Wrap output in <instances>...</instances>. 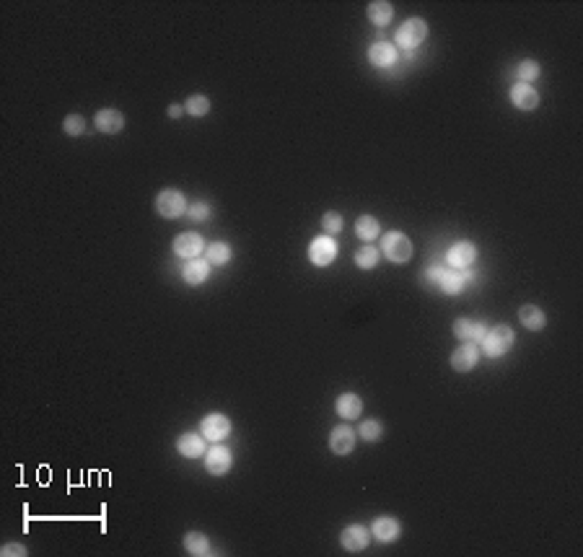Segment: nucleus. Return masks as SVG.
Here are the masks:
<instances>
[{
    "instance_id": "nucleus-1",
    "label": "nucleus",
    "mask_w": 583,
    "mask_h": 557,
    "mask_svg": "<svg viewBox=\"0 0 583 557\" xmlns=\"http://www.w3.org/2000/svg\"><path fill=\"white\" fill-rule=\"evenodd\" d=\"M480 343H482L485 355H490V358H500V355H506V352L514 348V329L506 324H498L485 332V337H482Z\"/></svg>"
},
{
    "instance_id": "nucleus-2",
    "label": "nucleus",
    "mask_w": 583,
    "mask_h": 557,
    "mask_svg": "<svg viewBox=\"0 0 583 557\" xmlns=\"http://www.w3.org/2000/svg\"><path fill=\"white\" fill-rule=\"evenodd\" d=\"M381 252H384V257L389 259V262L404 265V262H410V257H412V244L402 231H389L384 239H381Z\"/></svg>"
},
{
    "instance_id": "nucleus-3",
    "label": "nucleus",
    "mask_w": 583,
    "mask_h": 557,
    "mask_svg": "<svg viewBox=\"0 0 583 557\" xmlns=\"http://www.w3.org/2000/svg\"><path fill=\"white\" fill-rule=\"evenodd\" d=\"M428 36V24L423 18H407L399 29H397V44L402 50H415L418 44Z\"/></svg>"
},
{
    "instance_id": "nucleus-4",
    "label": "nucleus",
    "mask_w": 583,
    "mask_h": 557,
    "mask_svg": "<svg viewBox=\"0 0 583 557\" xmlns=\"http://www.w3.org/2000/svg\"><path fill=\"white\" fill-rule=\"evenodd\" d=\"M156 210L163 218H179L187 213V200L179 189H161L156 198Z\"/></svg>"
},
{
    "instance_id": "nucleus-5",
    "label": "nucleus",
    "mask_w": 583,
    "mask_h": 557,
    "mask_svg": "<svg viewBox=\"0 0 583 557\" xmlns=\"http://www.w3.org/2000/svg\"><path fill=\"white\" fill-rule=\"evenodd\" d=\"M200 433L205 436V441H224V438L231 436V420L226 415H221V412L205 415L203 422H200Z\"/></svg>"
},
{
    "instance_id": "nucleus-6",
    "label": "nucleus",
    "mask_w": 583,
    "mask_h": 557,
    "mask_svg": "<svg viewBox=\"0 0 583 557\" xmlns=\"http://www.w3.org/2000/svg\"><path fill=\"white\" fill-rule=\"evenodd\" d=\"M337 257V244L335 239H329V236H317V239L309 244V259L311 265L317 267H327L332 265Z\"/></svg>"
},
{
    "instance_id": "nucleus-7",
    "label": "nucleus",
    "mask_w": 583,
    "mask_h": 557,
    "mask_svg": "<svg viewBox=\"0 0 583 557\" xmlns=\"http://www.w3.org/2000/svg\"><path fill=\"white\" fill-rule=\"evenodd\" d=\"M369 542H371L369 529L360 526V523H350V526L340 534V544H343L345 552H363V549L369 547Z\"/></svg>"
},
{
    "instance_id": "nucleus-8",
    "label": "nucleus",
    "mask_w": 583,
    "mask_h": 557,
    "mask_svg": "<svg viewBox=\"0 0 583 557\" xmlns=\"http://www.w3.org/2000/svg\"><path fill=\"white\" fill-rule=\"evenodd\" d=\"M231 464H233V456L228 448H224V446H213V448L205 454V469H207V474H213V477H224L226 472L231 469Z\"/></svg>"
},
{
    "instance_id": "nucleus-9",
    "label": "nucleus",
    "mask_w": 583,
    "mask_h": 557,
    "mask_svg": "<svg viewBox=\"0 0 583 557\" xmlns=\"http://www.w3.org/2000/svg\"><path fill=\"white\" fill-rule=\"evenodd\" d=\"M474 259H477V249H474V244H469V241H459V244H454L446 254V262L454 267V270H469Z\"/></svg>"
},
{
    "instance_id": "nucleus-10",
    "label": "nucleus",
    "mask_w": 583,
    "mask_h": 557,
    "mask_svg": "<svg viewBox=\"0 0 583 557\" xmlns=\"http://www.w3.org/2000/svg\"><path fill=\"white\" fill-rule=\"evenodd\" d=\"M477 363H480V350H477L472 343L462 345V348H456V350L451 352V369H454L456 373H467V371H472Z\"/></svg>"
},
{
    "instance_id": "nucleus-11",
    "label": "nucleus",
    "mask_w": 583,
    "mask_h": 557,
    "mask_svg": "<svg viewBox=\"0 0 583 557\" xmlns=\"http://www.w3.org/2000/svg\"><path fill=\"white\" fill-rule=\"evenodd\" d=\"M205 436L203 433H181L177 438V451L187 459H198V456L205 454Z\"/></svg>"
},
{
    "instance_id": "nucleus-12",
    "label": "nucleus",
    "mask_w": 583,
    "mask_h": 557,
    "mask_svg": "<svg viewBox=\"0 0 583 557\" xmlns=\"http://www.w3.org/2000/svg\"><path fill=\"white\" fill-rule=\"evenodd\" d=\"M329 448H332V454H337V456L350 454L352 448H355V433H352V428H348V425H337V428L329 433Z\"/></svg>"
},
{
    "instance_id": "nucleus-13",
    "label": "nucleus",
    "mask_w": 583,
    "mask_h": 557,
    "mask_svg": "<svg viewBox=\"0 0 583 557\" xmlns=\"http://www.w3.org/2000/svg\"><path fill=\"white\" fill-rule=\"evenodd\" d=\"M174 252L184 259H195L200 252H203V236L195 231L179 233V236L174 239Z\"/></svg>"
},
{
    "instance_id": "nucleus-14",
    "label": "nucleus",
    "mask_w": 583,
    "mask_h": 557,
    "mask_svg": "<svg viewBox=\"0 0 583 557\" xmlns=\"http://www.w3.org/2000/svg\"><path fill=\"white\" fill-rule=\"evenodd\" d=\"M511 102H514L516 109L532 111L540 106V94H537L529 83H516V86L511 88Z\"/></svg>"
},
{
    "instance_id": "nucleus-15",
    "label": "nucleus",
    "mask_w": 583,
    "mask_h": 557,
    "mask_svg": "<svg viewBox=\"0 0 583 557\" xmlns=\"http://www.w3.org/2000/svg\"><path fill=\"white\" fill-rule=\"evenodd\" d=\"M94 125L99 132L114 135V132H120V130L125 128V117H122V111H117V109H99L94 117Z\"/></svg>"
},
{
    "instance_id": "nucleus-16",
    "label": "nucleus",
    "mask_w": 583,
    "mask_h": 557,
    "mask_svg": "<svg viewBox=\"0 0 583 557\" xmlns=\"http://www.w3.org/2000/svg\"><path fill=\"white\" fill-rule=\"evenodd\" d=\"M451 329H454V334L462 343H472V345L480 343L482 337H485V332H488L482 322H469V319H456Z\"/></svg>"
},
{
    "instance_id": "nucleus-17",
    "label": "nucleus",
    "mask_w": 583,
    "mask_h": 557,
    "mask_svg": "<svg viewBox=\"0 0 583 557\" xmlns=\"http://www.w3.org/2000/svg\"><path fill=\"white\" fill-rule=\"evenodd\" d=\"M371 532H373V537L378 542H395L402 534V526L392 516H378L376 521H373V526H371Z\"/></svg>"
},
{
    "instance_id": "nucleus-18",
    "label": "nucleus",
    "mask_w": 583,
    "mask_h": 557,
    "mask_svg": "<svg viewBox=\"0 0 583 557\" xmlns=\"http://www.w3.org/2000/svg\"><path fill=\"white\" fill-rule=\"evenodd\" d=\"M369 60H371V65H376V68H389V65H395L397 62V47L389 42L371 44Z\"/></svg>"
},
{
    "instance_id": "nucleus-19",
    "label": "nucleus",
    "mask_w": 583,
    "mask_h": 557,
    "mask_svg": "<svg viewBox=\"0 0 583 557\" xmlns=\"http://www.w3.org/2000/svg\"><path fill=\"white\" fill-rule=\"evenodd\" d=\"M335 410H337V415H340L343 420H355V418H360V412H363V402H360L358 394H352V392H345V394L337 397Z\"/></svg>"
},
{
    "instance_id": "nucleus-20",
    "label": "nucleus",
    "mask_w": 583,
    "mask_h": 557,
    "mask_svg": "<svg viewBox=\"0 0 583 557\" xmlns=\"http://www.w3.org/2000/svg\"><path fill=\"white\" fill-rule=\"evenodd\" d=\"M519 319H521V324L529 329V332H540V329H544V324H547V317H544V311L540 309V306H521L519 309Z\"/></svg>"
},
{
    "instance_id": "nucleus-21",
    "label": "nucleus",
    "mask_w": 583,
    "mask_h": 557,
    "mask_svg": "<svg viewBox=\"0 0 583 557\" xmlns=\"http://www.w3.org/2000/svg\"><path fill=\"white\" fill-rule=\"evenodd\" d=\"M467 280H472V273L469 270H446V275H444V280H441V288H444V293H462L464 285H467Z\"/></svg>"
},
{
    "instance_id": "nucleus-22",
    "label": "nucleus",
    "mask_w": 583,
    "mask_h": 557,
    "mask_svg": "<svg viewBox=\"0 0 583 557\" xmlns=\"http://www.w3.org/2000/svg\"><path fill=\"white\" fill-rule=\"evenodd\" d=\"M207 270H210V265H207L205 259H189L187 265H184V270H181V277L189 285H200L207 277Z\"/></svg>"
},
{
    "instance_id": "nucleus-23",
    "label": "nucleus",
    "mask_w": 583,
    "mask_h": 557,
    "mask_svg": "<svg viewBox=\"0 0 583 557\" xmlns=\"http://www.w3.org/2000/svg\"><path fill=\"white\" fill-rule=\"evenodd\" d=\"M392 16H395L392 3H386V0H373V3H369V21L371 24L386 26L389 21H392Z\"/></svg>"
},
{
    "instance_id": "nucleus-24",
    "label": "nucleus",
    "mask_w": 583,
    "mask_h": 557,
    "mask_svg": "<svg viewBox=\"0 0 583 557\" xmlns=\"http://www.w3.org/2000/svg\"><path fill=\"white\" fill-rule=\"evenodd\" d=\"M184 549H187L189 555H198V557H205V555L213 552L207 537L205 534H200V532H189L187 537H184Z\"/></svg>"
},
{
    "instance_id": "nucleus-25",
    "label": "nucleus",
    "mask_w": 583,
    "mask_h": 557,
    "mask_svg": "<svg viewBox=\"0 0 583 557\" xmlns=\"http://www.w3.org/2000/svg\"><path fill=\"white\" fill-rule=\"evenodd\" d=\"M378 221L373 218V215H360L358 223H355V233H358V239L363 241H373L378 236Z\"/></svg>"
},
{
    "instance_id": "nucleus-26",
    "label": "nucleus",
    "mask_w": 583,
    "mask_h": 557,
    "mask_svg": "<svg viewBox=\"0 0 583 557\" xmlns=\"http://www.w3.org/2000/svg\"><path fill=\"white\" fill-rule=\"evenodd\" d=\"M378 249L371 247V244H366V247H360L358 252H355V265L360 267V270H373V267L378 265Z\"/></svg>"
},
{
    "instance_id": "nucleus-27",
    "label": "nucleus",
    "mask_w": 583,
    "mask_h": 557,
    "mask_svg": "<svg viewBox=\"0 0 583 557\" xmlns=\"http://www.w3.org/2000/svg\"><path fill=\"white\" fill-rule=\"evenodd\" d=\"M231 259V247L224 241H215L207 247V265H226Z\"/></svg>"
},
{
    "instance_id": "nucleus-28",
    "label": "nucleus",
    "mask_w": 583,
    "mask_h": 557,
    "mask_svg": "<svg viewBox=\"0 0 583 557\" xmlns=\"http://www.w3.org/2000/svg\"><path fill=\"white\" fill-rule=\"evenodd\" d=\"M519 83H529L532 86V81H537V78L542 76V68L537 60H523L521 65H519Z\"/></svg>"
},
{
    "instance_id": "nucleus-29",
    "label": "nucleus",
    "mask_w": 583,
    "mask_h": 557,
    "mask_svg": "<svg viewBox=\"0 0 583 557\" xmlns=\"http://www.w3.org/2000/svg\"><path fill=\"white\" fill-rule=\"evenodd\" d=\"M184 111L187 114H192V117H205L207 111H210V99H205V96H189L187 104H184Z\"/></svg>"
},
{
    "instance_id": "nucleus-30",
    "label": "nucleus",
    "mask_w": 583,
    "mask_h": 557,
    "mask_svg": "<svg viewBox=\"0 0 583 557\" xmlns=\"http://www.w3.org/2000/svg\"><path fill=\"white\" fill-rule=\"evenodd\" d=\"M62 130H65V135H70V137L83 135V132H86V120H83L81 114H68L65 122H62Z\"/></svg>"
},
{
    "instance_id": "nucleus-31",
    "label": "nucleus",
    "mask_w": 583,
    "mask_h": 557,
    "mask_svg": "<svg viewBox=\"0 0 583 557\" xmlns=\"http://www.w3.org/2000/svg\"><path fill=\"white\" fill-rule=\"evenodd\" d=\"M381 422L378 420H363L360 422V438L363 441H378L381 438Z\"/></svg>"
},
{
    "instance_id": "nucleus-32",
    "label": "nucleus",
    "mask_w": 583,
    "mask_h": 557,
    "mask_svg": "<svg viewBox=\"0 0 583 557\" xmlns=\"http://www.w3.org/2000/svg\"><path fill=\"white\" fill-rule=\"evenodd\" d=\"M322 228H324L327 233H340L343 231V215L340 213H324V218H322Z\"/></svg>"
},
{
    "instance_id": "nucleus-33",
    "label": "nucleus",
    "mask_w": 583,
    "mask_h": 557,
    "mask_svg": "<svg viewBox=\"0 0 583 557\" xmlns=\"http://www.w3.org/2000/svg\"><path fill=\"white\" fill-rule=\"evenodd\" d=\"M187 213H189V218H192V221H205V218H210V213H213V210H210V205H207V202H195V205L187 207Z\"/></svg>"
},
{
    "instance_id": "nucleus-34",
    "label": "nucleus",
    "mask_w": 583,
    "mask_h": 557,
    "mask_svg": "<svg viewBox=\"0 0 583 557\" xmlns=\"http://www.w3.org/2000/svg\"><path fill=\"white\" fill-rule=\"evenodd\" d=\"M444 275H446V267H441V265H430L428 270H425V277H428L430 283H436V285H441Z\"/></svg>"
},
{
    "instance_id": "nucleus-35",
    "label": "nucleus",
    "mask_w": 583,
    "mask_h": 557,
    "mask_svg": "<svg viewBox=\"0 0 583 557\" xmlns=\"http://www.w3.org/2000/svg\"><path fill=\"white\" fill-rule=\"evenodd\" d=\"M3 557H11V555H18V557H24L26 555V547L24 544H16V542H11V544H3Z\"/></svg>"
},
{
    "instance_id": "nucleus-36",
    "label": "nucleus",
    "mask_w": 583,
    "mask_h": 557,
    "mask_svg": "<svg viewBox=\"0 0 583 557\" xmlns=\"http://www.w3.org/2000/svg\"><path fill=\"white\" fill-rule=\"evenodd\" d=\"M169 117H172V120L181 117V106H179V104H172V106H169Z\"/></svg>"
}]
</instances>
